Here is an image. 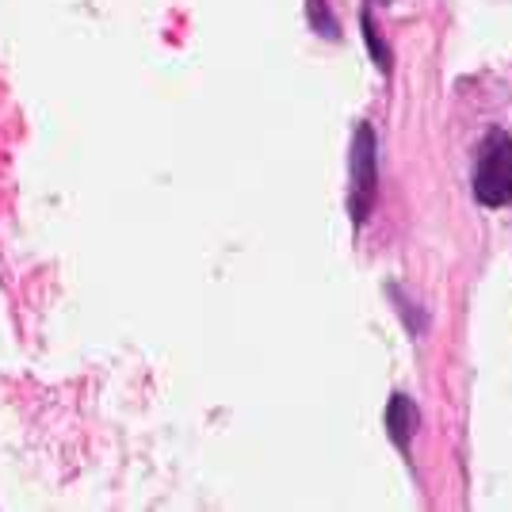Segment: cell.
Segmentation results:
<instances>
[{"instance_id":"3","label":"cell","mask_w":512,"mask_h":512,"mask_svg":"<svg viewBox=\"0 0 512 512\" xmlns=\"http://www.w3.org/2000/svg\"><path fill=\"white\" fill-rule=\"evenodd\" d=\"M421 428V409L409 394H390V406H386V432H390V444L402 451V455H413V436Z\"/></svg>"},{"instance_id":"4","label":"cell","mask_w":512,"mask_h":512,"mask_svg":"<svg viewBox=\"0 0 512 512\" xmlns=\"http://www.w3.org/2000/svg\"><path fill=\"white\" fill-rule=\"evenodd\" d=\"M360 31H363V43H367V50H371V62L379 65V73H383V77H390V62H394V54H390V46H386L379 23L371 20V12H363V16H360Z\"/></svg>"},{"instance_id":"6","label":"cell","mask_w":512,"mask_h":512,"mask_svg":"<svg viewBox=\"0 0 512 512\" xmlns=\"http://www.w3.org/2000/svg\"><path fill=\"white\" fill-rule=\"evenodd\" d=\"M379 4H386V0H379Z\"/></svg>"},{"instance_id":"5","label":"cell","mask_w":512,"mask_h":512,"mask_svg":"<svg viewBox=\"0 0 512 512\" xmlns=\"http://www.w3.org/2000/svg\"><path fill=\"white\" fill-rule=\"evenodd\" d=\"M306 20H310V31H318L321 39L341 43V23L333 16L329 0H306Z\"/></svg>"},{"instance_id":"2","label":"cell","mask_w":512,"mask_h":512,"mask_svg":"<svg viewBox=\"0 0 512 512\" xmlns=\"http://www.w3.org/2000/svg\"><path fill=\"white\" fill-rule=\"evenodd\" d=\"M375 188H379V138L371 123H360L348 146V214L356 230L375 207Z\"/></svg>"},{"instance_id":"1","label":"cell","mask_w":512,"mask_h":512,"mask_svg":"<svg viewBox=\"0 0 512 512\" xmlns=\"http://www.w3.org/2000/svg\"><path fill=\"white\" fill-rule=\"evenodd\" d=\"M474 199L482 207H509L512 203V134L493 127L474 157V176H470Z\"/></svg>"}]
</instances>
